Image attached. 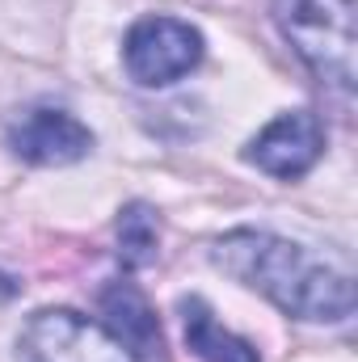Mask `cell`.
Segmentation results:
<instances>
[{"label":"cell","instance_id":"obj_1","mask_svg":"<svg viewBox=\"0 0 358 362\" xmlns=\"http://www.w3.org/2000/svg\"><path fill=\"white\" fill-rule=\"evenodd\" d=\"M211 262L249 291L266 295L270 303L295 320L308 325H342L354 316V278L350 270H337L308 253L304 245L258 232V228H236L211 245Z\"/></svg>","mask_w":358,"mask_h":362},{"label":"cell","instance_id":"obj_2","mask_svg":"<svg viewBox=\"0 0 358 362\" xmlns=\"http://www.w3.org/2000/svg\"><path fill=\"white\" fill-rule=\"evenodd\" d=\"M354 0H270V17L325 89L350 97L358 85Z\"/></svg>","mask_w":358,"mask_h":362},{"label":"cell","instance_id":"obj_3","mask_svg":"<svg viewBox=\"0 0 358 362\" xmlns=\"http://www.w3.org/2000/svg\"><path fill=\"white\" fill-rule=\"evenodd\" d=\"M17 362H144L110 325L72 308H42L17 333Z\"/></svg>","mask_w":358,"mask_h":362},{"label":"cell","instance_id":"obj_4","mask_svg":"<svg viewBox=\"0 0 358 362\" xmlns=\"http://www.w3.org/2000/svg\"><path fill=\"white\" fill-rule=\"evenodd\" d=\"M202 30L181 17H139L122 38V64L127 76L144 89H165L181 76H190L202 64Z\"/></svg>","mask_w":358,"mask_h":362},{"label":"cell","instance_id":"obj_5","mask_svg":"<svg viewBox=\"0 0 358 362\" xmlns=\"http://www.w3.org/2000/svg\"><path fill=\"white\" fill-rule=\"evenodd\" d=\"M321 156H325V122L312 110L278 114L245 148V160L278 181H299Z\"/></svg>","mask_w":358,"mask_h":362},{"label":"cell","instance_id":"obj_6","mask_svg":"<svg viewBox=\"0 0 358 362\" xmlns=\"http://www.w3.org/2000/svg\"><path fill=\"white\" fill-rule=\"evenodd\" d=\"M8 152L25 165H38V169L76 165L93 152V131L68 110L38 105L8 127Z\"/></svg>","mask_w":358,"mask_h":362},{"label":"cell","instance_id":"obj_7","mask_svg":"<svg viewBox=\"0 0 358 362\" xmlns=\"http://www.w3.org/2000/svg\"><path fill=\"white\" fill-rule=\"evenodd\" d=\"M178 312H181V329H185V350L198 362H262L253 341L228 333L215 320V312L207 308V299L185 295L178 303Z\"/></svg>","mask_w":358,"mask_h":362},{"label":"cell","instance_id":"obj_8","mask_svg":"<svg viewBox=\"0 0 358 362\" xmlns=\"http://www.w3.org/2000/svg\"><path fill=\"white\" fill-rule=\"evenodd\" d=\"M101 312L114 320V333L144 358V354H161V325H156V312L152 303L144 299V291L131 282V278H114L105 291H101Z\"/></svg>","mask_w":358,"mask_h":362},{"label":"cell","instance_id":"obj_9","mask_svg":"<svg viewBox=\"0 0 358 362\" xmlns=\"http://www.w3.org/2000/svg\"><path fill=\"white\" fill-rule=\"evenodd\" d=\"M114 236H118V262L127 270L152 266L156 253H161V215H156V206H148L139 198L127 202L114 219Z\"/></svg>","mask_w":358,"mask_h":362}]
</instances>
